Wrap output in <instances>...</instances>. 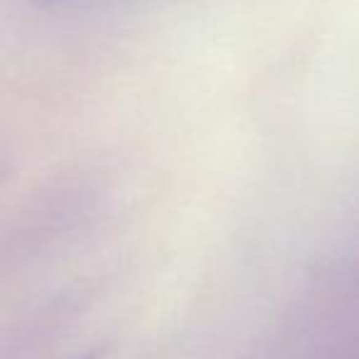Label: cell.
Wrapping results in <instances>:
<instances>
[{
  "mask_svg": "<svg viewBox=\"0 0 359 359\" xmlns=\"http://www.w3.org/2000/svg\"><path fill=\"white\" fill-rule=\"evenodd\" d=\"M81 359H99L96 354H86V357H81Z\"/></svg>",
  "mask_w": 359,
  "mask_h": 359,
  "instance_id": "6da1fadb",
  "label": "cell"
},
{
  "mask_svg": "<svg viewBox=\"0 0 359 359\" xmlns=\"http://www.w3.org/2000/svg\"><path fill=\"white\" fill-rule=\"evenodd\" d=\"M0 175H3V163H0Z\"/></svg>",
  "mask_w": 359,
  "mask_h": 359,
  "instance_id": "7a4b0ae2",
  "label": "cell"
}]
</instances>
